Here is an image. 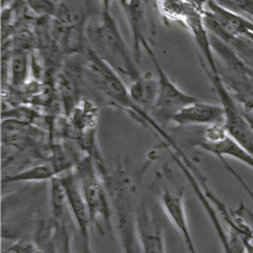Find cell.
Returning a JSON list of instances; mask_svg holds the SVG:
<instances>
[{
    "mask_svg": "<svg viewBox=\"0 0 253 253\" xmlns=\"http://www.w3.org/2000/svg\"><path fill=\"white\" fill-rule=\"evenodd\" d=\"M202 66L223 108L224 127L229 135L253 156V131L242 113L240 105L224 85L218 73L211 72L203 64Z\"/></svg>",
    "mask_w": 253,
    "mask_h": 253,
    "instance_id": "8992f818",
    "label": "cell"
},
{
    "mask_svg": "<svg viewBox=\"0 0 253 253\" xmlns=\"http://www.w3.org/2000/svg\"><path fill=\"white\" fill-rule=\"evenodd\" d=\"M58 178L65 194L66 203L81 237L82 253H92L90 230L93 222L86 203L83 199L78 179L75 173H69Z\"/></svg>",
    "mask_w": 253,
    "mask_h": 253,
    "instance_id": "ba28073f",
    "label": "cell"
},
{
    "mask_svg": "<svg viewBox=\"0 0 253 253\" xmlns=\"http://www.w3.org/2000/svg\"><path fill=\"white\" fill-rule=\"evenodd\" d=\"M75 175L92 222L96 224L98 231L103 232V228L98 223V219L103 218L109 231H111L113 214L110 197L91 154L77 162L75 165Z\"/></svg>",
    "mask_w": 253,
    "mask_h": 253,
    "instance_id": "5b68a950",
    "label": "cell"
},
{
    "mask_svg": "<svg viewBox=\"0 0 253 253\" xmlns=\"http://www.w3.org/2000/svg\"><path fill=\"white\" fill-rule=\"evenodd\" d=\"M95 163L110 197L112 214L116 221L122 253H142L137 226L135 188L130 176L120 166L115 170H109L102 161Z\"/></svg>",
    "mask_w": 253,
    "mask_h": 253,
    "instance_id": "6da1fadb",
    "label": "cell"
},
{
    "mask_svg": "<svg viewBox=\"0 0 253 253\" xmlns=\"http://www.w3.org/2000/svg\"><path fill=\"white\" fill-rule=\"evenodd\" d=\"M243 239H244L246 253H253V239L246 238V237H243Z\"/></svg>",
    "mask_w": 253,
    "mask_h": 253,
    "instance_id": "603a6c76",
    "label": "cell"
},
{
    "mask_svg": "<svg viewBox=\"0 0 253 253\" xmlns=\"http://www.w3.org/2000/svg\"><path fill=\"white\" fill-rule=\"evenodd\" d=\"M130 26L132 34V55L137 62L142 51L152 46L153 31L148 20L145 0H127L123 7Z\"/></svg>",
    "mask_w": 253,
    "mask_h": 253,
    "instance_id": "30bf717a",
    "label": "cell"
},
{
    "mask_svg": "<svg viewBox=\"0 0 253 253\" xmlns=\"http://www.w3.org/2000/svg\"><path fill=\"white\" fill-rule=\"evenodd\" d=\"M209 34L212 49L219 58L216 60L219 77L237 103L253 112V82L246 65L228 44Z\"/></svg>",
    "mask_w": 253,
    "mask_h": 253,
    "instance_id": "277c9868",
    "label": "cell"
},
{
    "mask_svg": "<svg viewBox=\"0 0 253 253\" xmlns=\"http://www.w3.org/2000/svg\"><path fill=\"white\" fill-rule=\"evenodd\" d=\"M137 226L143 253H166L163 229L144 203L137 207Z\"/></svg>",
    "mask_w": 253,
    "mask_h": 253,
    "instance_id": "7c38bea8",
    "label": "cell"
},
{
    "mask_svg": "<svg viewBox=\"0 0 253 253\" xmlns=\"http://www.w3.org/2000/svg\"><path fill=\"white\" fill-rule=\"evenodd\" d=\"M145 50L155 66L159 82L158 96L151 111V115L158 122H170L178 111L194 102H197L198 98L181 90L169 78L156 58V54L152 46L147 47Z\"/></svg>",
    "mask_w": 253,
    "mask_h": 253,
    "instance_id": "52a82bcc",
    "label": "cell"
},
{
    "mask_svg": "<svg viewBox=\"0 0 253 253\" xmlns=\"http://www.w3.org/2000/svg\"><path fill=\"white\" fill-rule=\"evenodd\" d=\"M28 54L24 50L13 52L10 61V74L13 85H21L28 75Z\"/></svg>",
    "mask_w": 253,
    "mask_h": 253,
    "instance_id": "e0dca14e",
    "label": "cell"
},
{
    "mask_svg": "<svg viewBox=\"0 0 253 253\" xmlns=\"http://www.w3.org/2000/svg\"><path fill=\"white\" fill-rule=\"evenodd\" d=\"M85 33L88 48L113 68L119 75L127 76L131 81L142 75L111 12L101 11L100 15L90 19Z\"/></svg>",
    "mask_w": 253,
    "mask_h": 253,
    "instance_id": "7a4b0ae2",
    "label": "cell"
},
{
    "mask_svg": "<svg viewBox=\"0 0 253 253\" xmlns=\"http://www.w3.org/2000/svg\"><path fill=\"white\" fill-rule=\"evenodd\" d=\"M160 202L166 216L180 235L188 253H198L189 227L184 191L165 189L160 196Z\"/></svg>",
    "mask_w": 253,
    "mask_h": 253,
    "instance_id": "9c48e42d",
    "label": "cell"
},
{
    "mask_svg": "<svg viewBox=\"0 0 253 253\" xmlns=\"http://www.w3.org/2000/svg\"><path fill=\"white\" fill-rule=\"evenodd\" d=\"M220 40L228 44L249 69L253 70V40L243 36L226 37Z\"/></svg>",
    "mask_w": 253,
    "mask_h": 253,
    "instance_id": "2e32d148",
    "label": "cell"
},
{
    "mask_svg": "<svg viewBox=\"0 0 253 253\" xmlns=\"http://www.w3.org/2000/svg\"><path fill=\"white\" fill-rule=\"evenodd\" d=\"M246 67H247V66H246ZM247 69H248V73H249V75H250V77H251V79H252V82H253V70L249 69L248 67H247Z\"/></svg>",
    "mask_w": 253,
    "mask_h": 253,
    "instance_id": "cb8c5ba5",
    "label": "cell"
},
{
    "mask_svg": "<svg viewBox=\"0 0 253 253\" xmlns=\"http://www.w3.org/2000/svg\"><path fill=\"white\" fill-rule=\"evenodd\" d=\"M170 122L176 126L224 124V111L221 105L207 104L198 100L178 111Z\"/></svg>",
    "mask_w": 253,
    "mask_h": 253,
    "instance_id": "8fae6325",
    "label": "cell"
},
{
    "mask_svg": "<svg viewBox=\"0 0 253 253\" xmlns=\"http://www.w3.org/2000/svg\"><path fill=\"white\" fill-rule=\"evenodd\" d=\"M119 1H120V3H121L122 7H124V6L126 5V3H127V0H119Z\"/></svg>",
    "mask_w": 253,
    "mask_h": 253,
    "instance_id": "d4e9b609",
    "label": "cell"
},
{
    "mask_svg": "<svg viewBox=\"0 0 253 253\" xmlns=\"http://www.w3.org/2000/svg\"><path fill=\"white\" fill-rule=\"evenodd\" d=\"M2 253H11V252H10V250H9V249H7L6 251H2Z\"/></svg>",
    "mask_w": 253,
    "mask_h": 253,
    "instance_id": "484cf974",
    "label": "cell"
},
{
    "mask_svg": "<svg viewBox=\"0 0 253 253\" xmlns=\"http://www.w3.org/2000/svg\"><path fill=\"white\" fill-rule=\"evenodd\" d=\"M220 6L227 8L249 20H253V0H213Z\"/></svg>",
    "mask_w": 253,
    "mask_h": 253,
    "instance_id": "ac0fdd59",
    "label": "cell"
},
{
    "mask_svg": "<svg viewBox=\"0 0 253 253\" xmlns=\"http://www.w3.org/2000/svg\"><path fill=\"white\" fill-rule=\"evenodd\" d=\"M97 120V109L89 102H84L73 112V124L83 133L93 130Z\"/></svg>",
    "mask_w": 253,
    "mask_h": 253,
    "instance_id": "9a60e30c",
    "label": "cell"
},
{
    "mask_svg": "<svg viewBox=\"0 0 253 253\" xmlns=\"http://www.w3.org/2000/svg\"><path fill=\"white\" fill-rule=\"evenodd\" d=\"M128 88L132 101L139 108L151 114V111L158 96V77H155L152 73L148 72L147 74L140 75L137 79L131 81Z\"/></svg>",
    "mask_w": 253,
    "mask_h": 253,
    "instance_id": "4fadbf2b",
    "label": "cell"
},
{
    "mask_svg": "<svg viewBox=\"0 0 253 253\" xmlns=\"http://www.w3.org/2000/svg\"><path fill=\"white\" fill-rule=\"evenodd\" d=\"M11 253H46L38 244L32 241H21L9 248Z\"/></svg>",
    "mask_w": 253,
    "mask_h": 253,
    "instance_id": "d6986e66",
    "label": "cell"
},
{
    "mask_svg": "<svg viewBox=\"0 0 253 253\" xmlns=\"http://www.w3.org/2000/svg\"><path fill=\"white\" fill-rule=\"evenodd\" d=\"M240 107H241L242 113H243L245 119L247 120L249 126L251 127L252 131H253V112H251L250 110H248V109H246V108H244V107H242V106H240Z\"/></svg>",
    "mask_w": 253,
    "mask_h": 253,
    "instance_id": "44dd1931",
    "label": "cell"
},
{
    "mask_svg": "<svg viewBox=\"0 0 253 253\" xmlns=\"http://www.w3.org/2000/svg\"><path fill=\"white\" fill-rule=\"evenodd\" d=\"M113 0H100L102 12H111V6Z\"/></svg>",
    "mask_w": 253,
    "mask_h": 253,
    "instance_id": "7402d4cb",
    "label": "cell"
},
{
    "mask_svg": "<svg viewBox=\"0 0 253 253\" xmlns=\"http://www.w3.org/2000/svg\"><path fill=\"white\" fill-rule=\"evenodd\" d=\"M87 66L92 81L107 97L121 107L128 111L132 116H135L139 122H143L146 126L154 129L165 142L170 143L172 138L168 135L158 121L152 117V115L142 108H139L133 101L129 93V88L126 87L124 82L121 80L120 75L111 68L105 61L88 48L87 52Z\"/></svg>",
    "mask_w": 253,
    "mask_h": 253,
    "instance_id": "3957f363",
    "label": "cell"
},
{
    "mask_svg": "<svg viewBox=\"0 0 253 253\" xmlns=\"http://www.w3.org/2000/svg\"><path fill=\"white\" fill-rule=\"evenodd\" d=\"M60 173L61 172L58 169V167L52 162L42 163L2 177V184H13V182H41L45 180H52Z\"/></svg>",
    "mask_w": 253,
    "mask_h": 253,
    "instance_id": "5bb4252c",
    "label": "cell"
},
{
    "mask_svg": "<svg viewBox=\"0 0 253 253\" xmlns=\"http://www.w3.org/2000/svg\"><path fill=\"white\" fill-rule=\"evenodd\" d=\"M221 161H222V163L224 164V166H226V168H227V169L232 173V175L238 180V182H239V184H240L242 187H243V189L246 191V193L250 196V198L252 199V201H253V191H252V189L248 186V184H247V182L244 180V178L240 175V174H239L235 169H234V168H232L229 164H228V162L226 161V160H224V159H220Z\"/></svg>",
    "mask_w": 253,
    "mask_h": 253,
    "instance_id": "ffe728a7",
    "label": "cell"
}]
</instances>
